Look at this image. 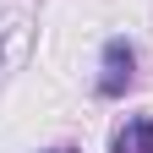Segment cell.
Returning <instances> with one entry per match:
<instances>
[{
    "label": "cell",
    "mask_w": 153,
    "mask_h": 153,
    "mask_svg": "<svg viewBox=\"0 0 153 153\" xmlns=\"http://www.w3.org/2000/svg\"><path fill=\"white\" fill-rule=\"evenodd\" d=\"M49 153H82V148H49Z\"/></svg>",
    "instance_id": "obj_3"
},
{
    "label": "cell",
    "mask_w": 153,
    "mask_h": 153,
    "mask_svg": "<svg viewBox=\"0 0 153 153\" xmlns=\"http://www.w3.org/2000/svg\"><path fill=\"white\" fill-rule=\"evenodd\" d=\"M109 153H153V115H131L109 137Z\"/></svg>",
    "instance_id": "obj_2"
},
{
    "label": "cell",
    "mask_w": 153,
    "mask_h": 153,
    "mask_svg": "<svg viewBox=\"0 0 153 153\" xmlns=\"http://www.w3.org/2000/svg\"><path fill=\"white\" fill-rule=\"evenodd\" d=\"M131 82H137V49H131V38H109L104 55H99V82H93V93L99 99H126Z\"/></svg>",
    "instance_id": "obj_1"
}]
</instances>
